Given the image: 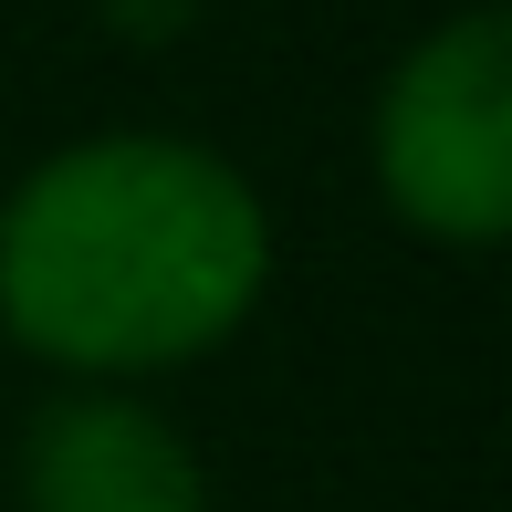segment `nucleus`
I'll list each match as a JSON object with an SVG mask.
<instances>
[{"instance_id":"1","label":"nucleus","mask_w":512,"mask_h":512,"mask_svg":"<svg viewBox=\"0 0 512 512\" xmlns=\"http://www.w3.org/2000/svg\"><path fill=\"white\" fill-rule=\"evenodd\" d=\"M283 220L189 126H84L0 189V345L42 387H168L262 324Z\"/></svg>"},{"instance_id":"2","label":"nucleus","mask_w":512,"mask_h":512,"mask_svg":"<svg viewBox=\"0 0 512 512\" xmlns=\"http://www.w3.org/2000/svg\"><path fill=\"white\" fill-rule=\"evenodd\" d=\"M366 189L418 251L492 262L512 241V11L418 21L366 95Z\"/></svg>"},{"instance_id":"3","label":"nucleus","mask_w":512,"mask_h":512,"mask_svg":"<svg viewBox=\"0 0 512 512\" xmlns=\"http://www.w3.org/2000/svg\"><path fill=\"white\" fill-rule=\"evenodd\" d=\"M11 512H220V492L157 387H42L11 429Z\"/></svg>"},{"instance_id":"4","label":"nucleus","mask_w":512,"mask_h":512,"mask_svg":"<svg viewBox=\"0 0 512 512\" xmlns=\"http://www.w3.org/2000/svg\"><path fill=\"white\" fill-rule=\"evenodd\" d=\"M95 11H105L126 42H168V32H189V21H199V0H95Z\"/></svg>"}]
</instances>
